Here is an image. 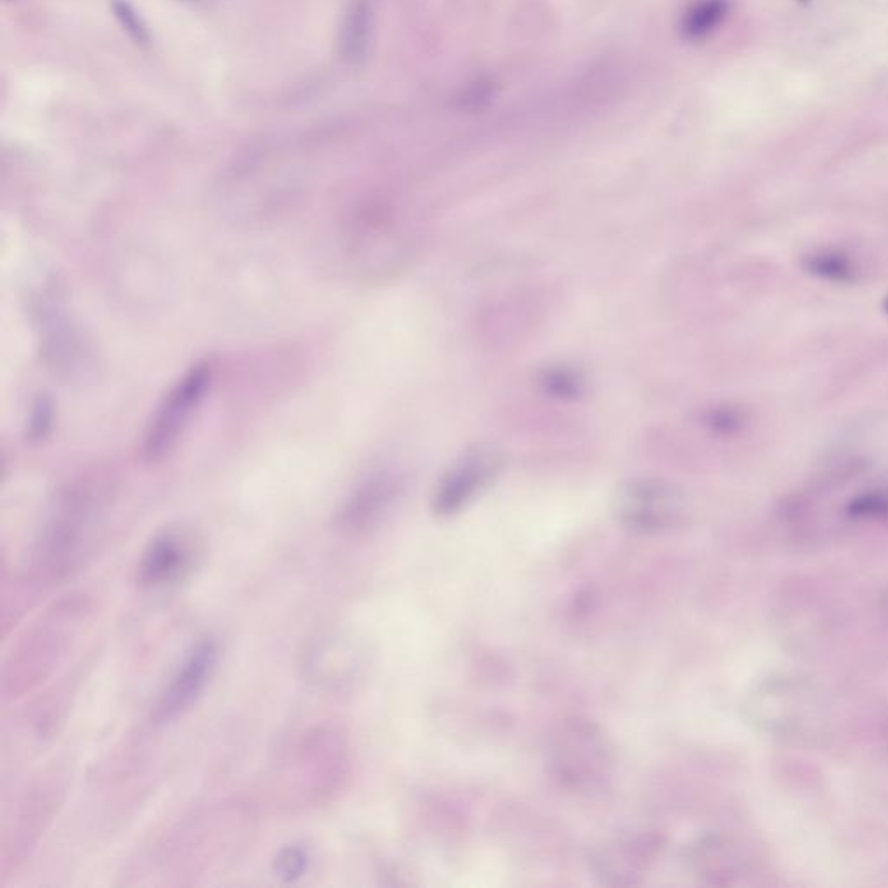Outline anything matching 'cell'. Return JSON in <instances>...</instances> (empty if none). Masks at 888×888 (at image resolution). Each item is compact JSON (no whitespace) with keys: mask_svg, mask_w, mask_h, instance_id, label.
Listing matches in <instances>:
<instances>
[{"mask_svg":"<svg viewBox=\"0 0 888 888\" xmlns=\"http://www.w3.org/2000/svg\"><path fill=\"white\" fill-rule=\"evenodd\" d=\"M543 389L555 398L575 399L583 392V377L568 366H552L540 377Z\"/></svg>","mask_w":888,"mask_h":888,"instance_id":"obj_9","label":"cell"},{"mask_svg":"<svg viewBox=\"0 0 888 888\" xmlns=\"http://www.w3.org/2000/svg\"><path fill=\"white\" fill-rule=\"evenodd\" d=\"M502 467L500 453L490 448H477L460 458L444 474L436 488L432 509L438 516H451L476 497Z\"/></svg>","mask_w":888,"mask_h":888,"instance_id":"obj_5","label":"cell"},{"mask_svg":"<svg viewBox=\"0 0 888 888\" xmlns=\"http://www.w3.org/2000/svg\"><path fill=\"white\" fill-rule=\"evenodd\" d=\"M798 2H802V4H807V2H810V0H798Z\"/></svg>","mask_w":888,"mask_h":888,"instance_id":"obj_12","label":"cell"},{"mask_svg":"<svg viewBox=\"0 0 888 888\" xmlns=\"http://www.w3.org/2000/svg\"><path fill=\"white\" fill-rule=\"evenodd\" d=\"M217 658H219V647L216 640H202L191 649L176 677L158 699L153 712L155 724H170L172 720L190 710L207 686L210 675L216 668Z\"/></svg>","mask_w":888,"mask_h":888,"instance_id":"obj_4","label":"cell"},{"mask_svg":"<svg viewBox=\"0 0 888 888\" xmlns=\"http://www.w3.org/2000/svg\"><path fill=\"white\" fill-rule=\"evenodd\" d=\"M613 509L623 526L653 533L677 523L682 514V497L666 481L632 479L614 493Z\"/></svg>","mask_w":888,"mask_h":888,"instance_id":"obj_2","label":"cell"},{"mask_svg":"<svg viewBox=\"0 0 888 888\" xmlns=\"http://www.w3.org/2000/svg\"><path fill=\"white\" fill-rule=\"evenodd\" d=\"M555 765L559 776L571 783L582 784L602 776L609 760L608 746L592 725H568L555 745Z\"/></svg>","mask_w":888,"mask_h":888,"instance_id":"obj_6","label":"cell"},{"mask_svg":"<svg viewBox=\"0 0 888 888\" xmlns=\"http://www.w3.org/2000/svg\"><path fill=\"white\" fill-rule=\"evenodd\" d=\"M307 868L306 850L299 845H288L278 852L275 859V873L285 882H294Z\"/></svg>","mask_w":888,"mask_h":888,"instance_id":"obj_11","label":"cell"},{"mask_svg":"<svg viewBox=\"0 0 888 888\" xmlns=\"http://www.w3.org/2000/svg\"><path fill=\"white\" fill-rule=\"evenodd\" d=\"M727 9V0H698L689 7L682 21L684 37L689 40L705 39L724 21Z\"/></svg>","mask_w":888,"mask_h":888,"instance_id":"obj_8","label":"cell"},{"mask_svg":"<svg viewBox=\"0 0 888 888\" xmlns=\"http://www.w3.org/2000/svg\"><path fill=\"white\" fill-rule=\"evenodd\" d=\"M368 0H356L351 7V14L347 18L346 25V44L347 51L351 54H358L361 46L365 44L366 32H368Z\"/></svg>","mask_w":888,"mask_h":888,"instance_id":"obj_10","label":"cell"},{"mask_svg":"<svg viewBox=\"0 0 888 888\" xmlns=\"http://www.w3.org/2000/svg\"><path fill=\"white\" fill-rule=\"evenodd\" d=\"M210 382L212 366L209 363H200L190 368L170 387L143 434L141 455L146 462H162L176 448L209 391Z\"/></svg>","mask_w":888,"mask_h":888,"instance_id":"obj_1","label":"cell"},{"mask_svg":"<svg viewBox=\"0 0 888 888\" xmlns=\"http://www.w3.org/2000/svg\"><path fill=\"white\" fill-rule=\"evenodd\" d=\"M394 493V483L391 477H373L370 483H366L353 500L347 503L342 512V524L349 528H361L368 523L373 516H377L387 500Z\"/></svg>","mask_w":888,"mask_h":888,"instance_id":"obj_7","label":"cell"},{"mask_svg":"<svg viewBox=\"0 0 888 888\" xmlns=\"http://www.w3.org/2000/svg\"><path fill=\"white\" fill-rule=\"evenodd\" d=\"M202 545L184 528H169L151 540L139 564L138 580L143 587L157 588L183 580L195 569Z\"/></svg>","mask_w":888,"mask_h":888,"instance_id":"obj_3","label":"cell"}]
</instances>
